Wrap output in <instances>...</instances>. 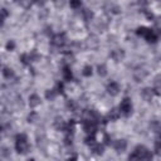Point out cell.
<instances>
[{
  "label": "cell",
  "instance_id": "obj_1",
  "mask_svg": "<svg viewBox=\"0 0 161 161\" xmlns=\"http://www.w3.org/2000/svg\"><path fill=\"white\" fill-rule=\"evenodd\" d=\"M136 34H137L138 36H142L147 43H152V44H153V43H156V42L158 40L157 33H156L153 29L147 28V26H140V28H137Z\"/></svg>",
  "mask_w": 161,
  "mask_h": 161
},
{
  "label": "cell",
  "instance_id": "obj_2",
  "mask_svg": "<svg viewBox=\"0 0 161 161\" xmlns=\"http://www.w3.org/2000/svg\"><path fill=\"white\" fill-rule=\"evenodd\" d=\"M29 142L25 133H19L15 136V150L20 155H25L29 151Z\"/></svg>",
  "mask_w": 161,
  "mask_h": 161
},
{
  "label": "cell",
  "instance_id": "obj_3",
  "mask_svg": "<svg viewBox=\"0 0 161 161\" xmlns=\"http://www.w3.org/2000/svg\"><path fill=\"white\" fill-rule=\"evenodd\" d=\"M133 151L137 153L140 161H152V158H153L152 152H151L147 147H145L143 145H138V146H136Z\"/></svg>",
  "mask_w": 161,
  "mask_h": 161
},
{
  "label": "cell",
  "instance_id": "obj_4",
  "mask_svg": "<svg viewBox=\"0 0 161 161\" xmlns=\"http://www.w3.org/2000/svg\"><path fill=\"white\" fill-rule=\"evenodd\" d=\"M118 111H119V114H122V116H125V117L131 116V113H132V111H133V106H132L131 98L125 97V98L121 101V103H119Z\"/></svg>",
  "mask_w": 161,
  "mask_h": 161
},
{
  "label": "cell",
  "instance_id": "obj_5",
  "mask_svg": "<svg viewBox=\"0 0 161 161\" xmlns=\"http://www.w3.org/2000/svg\"><path fill=\"white\" fill-rule=\"evenodd\" d=\"M107 93L109 94V96H112V97H114V96H117L118 93H119V91H121V87H119V84L117 83V82H114V80H112V82H109L108 84H107Z\"/></svg>",
  "mask_w": 161,
  "mask_h": 161
},
{
  "label": "cell",
  "instance_id": "obj_6",
  "mask_svg": "<svg viewBox=\"0 0 161 161\" xmlns=\"http://www.w3.org/2000/svg\"><path fill=\"white\" fill-rule=\"evenodd\" d=\"M113 147H114V150H116L117 152H123V151L127 148V142H126V140H123V138L116 140L114 143H113Z\"/></svg>",
  "mask_w": 161,
  "mask_h": 161
},
{
  "label": "cell",
  "instance_id": "obj_7",
  "mask_svg": "<svg viewBox=\"0 0 161 161\" xmlns=\"http://www.w3.org/2000/svg\"><path fill=\"white\" fill-rule=\"evenodd\" d=\"M52 43L54 45H57V47H63L64 43H65V35L64 34H60V33L57 34V35H54L53 39H52Z\"/></svg>",
  "mask_w": 161,
  "mask_h": 161
},
{
  "label": "cell",
  "instance_id": "obj_8",
  "mask_svg": "<svg viewBox=\"0 0 161 161\" xmlns=\"http://www.w3.org/2000/svg\"><path fill=\"white\" fill-rule=\"evenodd\" d=\"M39 104H40V97H39L36 93L30 94V97H29V106H30L31 108H35V107H38Z\"/></svg>",
  "mask_w": 161,
  "mask_h": 161
},
{
  "label": "cell",
  "instance_id": "obj_9",
  "mask_svg": "<svg viewBox=\"0 0 161 161\" xmlns=\"http://www.w3.org/2000/svg\"><path fill=\"white\" fill-rule=\"evenodd\" d=\"M62 73H63V78H64L67 82H70V80L73 79V73H72V69H70V67H68V65H64V67H63V70H62Z\"/></svg>",
  "mask_w": 161,
  "mask_h": 161
},
{
  "label": "cell",
  "instance_id": "obj_10",
  "mask_svg": "<svg viewBox=\"0 0 161 161\" xmlns=\"http://www.w3.org/2000/svg\"><path fill=\"white\" fill-rule=\"evenodd\" d=\"M141 94H142V97H143L146 101H150V99L152 98V96H153V89H152V88H145V89L141 92Z\"/></svg>",
  "mask_w": 161,
  "mask_h": 161
},
{
  "label": "cell",
  "instance_id": "obj_11",
  "mask_svg": "<svg viewBox=\"0 0 161 161\" xmlns=\"http://www.w3.org/2000/svg\"><path fill=\"white\" fill-rule=\"evenodd\" d=\"M3 75H4L6 79H10V78L14 77V70H13L11 68H9V67H5V68L3 69Z\"/></svg>",
  "mask_w": 161,
  "mask_h": 161
},
{
  "label": "cell",
  "instance_id": "obj_12",
  "mask_svg": "<svg viewBox=\"0 0 161 161\" xmlns=\"http://www.w3.org/2000/svg\"><path fill=\"white\" fill-rule=\"evenodd\" d=\"M119 116H121V114H119V111H118V109H116V108H112V109L109 111V113H108V118H109L111 121L117 119Z\"/></svg>",
  "mask_w": 161,
  "mask_h": 161
},
{
  "label": "cell",
  "instance_id": "obj_13",
  "mask_svg": "<svg viewBox=\"0 0 161 161\" xmlns=\"http://www.w3.org/2000/svg\"><path fill=\"white\" fill-rule=\"evenodd\" d=\"M92 73H93V68H92V65L87 64V65H84V67H83L82 74H83L84 77H91V75H92Z\"/></svg>",
  "mask_w": 161,
  "mask_h": 161
},
{
  "label": "cell",
  "instance_id": "obj_14",
  "mask_svg": "<svg viewBox=\"0 0 161 161\" xmlns=\"http://www.w3.org/2000/svg\"><path fill=\"white\" fill-rule=\"evenodd\" d=\"M97 70H98V74H99L101 77H106V75H107V67H106L104 64H99V65L97 67Z\"/></svg>",
  "mask_w": 161,
  "mask_h": 161
},
{
  "label": "cell",
  "instance_id": "obj_15",
  "mask_svg": "<svg viewBox=\"0 0 161 161\" xmlns=\"http://www.w3.org/2000/svg\"><path fill=\"white\" fill-rule=\"evenodd\" d=\"M91 148H92L96 153H98V155H101V153L103 152V145H102V143H98V142H97V143H94Z\"/></svg>",
  "mask_w": 161,
  "mask_h": 161
},
{
  "label": "cell",
  "instance_id": "obj_16",
  "mask_svg": "<svg viewBox=\"0 0 161 161\" xmlns=\"http://www.w3.org/2000/svg\"><path fill=\"white\" fill-rule=\"evenodd\" d=\"M57 89L54 88V89H48L47 91V93H45V97L48 98V99H54L55 97H57Z\"/></svg>",
  "mask_w": 161,
  "mask_h": 161
},
{
  "label": "cell",
  "instance_id": "obj_17",
  "mask_svg": "<svg viewBox=\"0 0 161 161\" xmlns=\"http://www.w3.org/2000/svg\"><path fill=\"white\" fill-rule=\"evenodd\" d=\"M20 60H21L23 64H30L31 57H30V54H23V55L20 57Z\"/></svg>",
  "mask_w": 161,
  "mask_h": 161
},
{
  "label": "cell",
  "instance_id": "obj_18",
  "mask_svg": "<svg viewBox=\"0 0 161 161\" xmlns=\"http://www.w3.org/2000/svg\"><path fill=\"white\" fill-rule=\"evenodd\" d=\"M5 48H6V50H9V52L14 50V49H15V42H14V40H9V42L6 43V45H5Z\"/></svg>",
  "mask_w": 161,
  "mask_h": 161
},
{
  "label": "cell",
  "instance_id": "obj_19",
  "mask_svg": "<svg viewBox=\"0 0 161 161\" xmlns=\"http://www.w3.org/2000/svg\"><path fill=\"white\" fill-rule=\"evenodd\" d=\"M8 15H9V11H8V9H5V8L0 9V19L5 20V18H8Z\"/></svg>",
  "mask_w": 161,
  "mask_h": 161
},
{
  "label": "cell",
  "instance_id": "obj_20",
  "mask_svg": "<svg viewBox=\"0 0 161 161\" xmlns=\"http://www.w3.org/2000/svg\"><path fill=\"white\" fill-rule=\"evenodd\" d=\"M128 161H140V158H138V156H137V153H136L135 151H132V152L130 153Z\"/></svg>",
  "mask_w": 161,
  "mask_h": 161
},
{
  "label": "cell",
  "instance_id": "obj_21",
  "mask_svg": "<svg viewBox=\"0 0 161 161\" xmlns=\"http://www.w3.org/2000/svg\"><path fill=\"white\" fill-rule=\"evenodd\" d=\"M92 16H93V13H92L91 10L86 9V10H84V19H86V20H91Z\"/></svg>",
  "mask_w": 161,
  "mask_h": 161
},
{
  "label": "cell",
  "instance_id": "obj_22",
  "mask_svg": "<svg viewBox=\"0 0 161 161\" xmlns=\"http://www.w3.org/2000/svg\"><path fill=\"white\" fill-rule=\"evenodd\" d=\"M70 8H73V9H78V8H80L82 6V3L80 1H70Z\"/></svg>",
  "mask_w": 161,
  "mask_h": 161
},
{
  "label": "cell",
  "instance_id": "obj_23",
  "mask_svg": "<svg viewBox=\"0 0 161 161\" xmlns=\"http://www.w3.org/2000/svg\"><path fill=\"white\" fill-rule=\"evenodd\" d=\"M151 127L155 128V132H158V121H157V119L151 121Z\"/></svg>",
  "mask_w": 161,
  "mask_h": 161
},
{
  "label": "cell",
  "instance_id": "obj_24",
  "mask_svg": "<svg viewBox=\"0 0 161 161\" xmlns=\"http://www.w3.org/2000/svg\"><path fill=\"white\" fill-rule=\"evenodd\" d=\"M155 152L156 153H160V140L158 138L155 141Z\"/></svg>",
  "mask_w": 161,
  "mask_h": 161
},
{
  "label": "cell",
  "instance_id": "obj_25",
  "mask_svg": "<svg viewBox=\"0 0 161 161\" xmlns=\"http://www.w3.org/2000/svg\"><path fill=\"white\" fill-rule=\"evenodd\" d=\"M63 88H64V87H63V83L59 82V83L57 84V88H55V89H57V93H63Z\"/></svg>",
  "mask_w": 161,
  "mask_h": 161
},
{
  "label": "cell",
  "instance_id": "obj_26",
  "mask_svg": "<svg viewBox=\"0 0 161 161\" xmlns=\"http://www.w3.org/2000/svg\"><path fill=\"white\" fill-rule=\"evenodd\" d=\"M3 24H4V20H3V19H0V26H1Z\"/></svg>",
  "mask_w": 161,
  "mask_h": 161
},
{
  "label": "cell",
  "instance_id": "obj_27",
  "mask_svg": "<svg viewBox=\"0 0 161 161\" xmlns=\"http://www.w3.org/2000/svg\"><path fill=\"white\" fill-rule=\"evenodd\" d=\"M69 161H77V160H75V158H74V157H72V158H70V160H69Z\"/></svg>",
  "mask_w": 161,
  "mask_h": 161
},
{
  "label": "cell",
  "instance_id": "obj_28",
  "mask_svg": "<svg viewBox=\"0 0 161 161\" xmlns=\"http://www.w3.org/2000/svg\"><path fill=\"white\" fill-rule=\"evenodd\" d=\"M26 161H35L34 158H29V160H26Z\"/></svg>",
  "mask_w": 161,
  "mask_h": 161
},
{
  "label": "cell",
  "instance_id": "obj_29",
  "mask_svg": "<svg viewBox=\"0 0 161 161\" xmlns=\"http://www.w3.org/2000/svg\"><path fill=\"white\" fill-rule=\"evenodd\" d=\"M0 67H1V60H0Z\"/></svg>",
  "mask_w": 161,
  "mask_h": 161
},
{
  "label": "cell",
  "instance_id": "obj_30",
  "mask_svg": "<svg viewBox=\"0 0 161 161\" xmlns=\"http://www.w3.org/2000/svg\"><path fill=\"white\" fill-rule=\"evenodd\" d=\"M0 131H1V127H0Z\"/></svg>",
  "mask_w": 161,
  "mask_h": 161
}]
</instances>
